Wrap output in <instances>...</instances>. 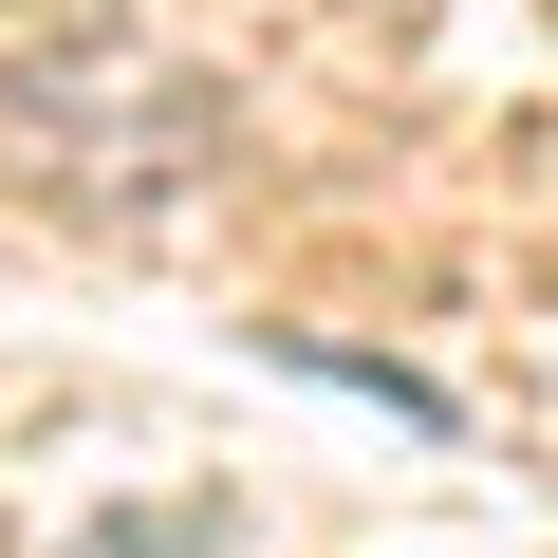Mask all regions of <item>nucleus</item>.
<instances>
[{"label": "nucleus", "mask_w": 558, "mask_h": 558, "mask_svg": "<svg viewBox=\"0 0 558 558\" xmlns=\"http://www.w3.org/2000/svg\"><path fill=\"white\" fill-rule=\"evenodd\" d=\"M75 558H223V521H205V502H112Z\"/></svg>", "instance_id": "nucleus-1"}]
</instances>
